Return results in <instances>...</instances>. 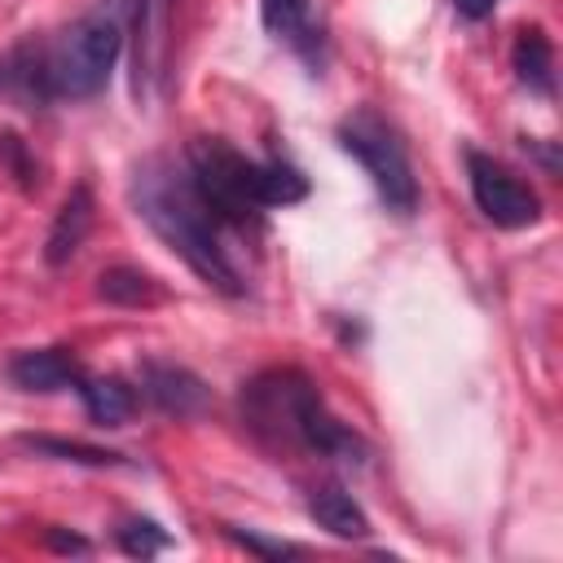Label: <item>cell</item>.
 I'll return each mask as SVG.
<instances>
[{
  "label": "cell",
  "mask_w": 563,
  "mask_h": 563,
  "mask_svg": "<svg viewBox=\"0 0 563 563\" xmlns=\"http://www.w3.org/2000/svg\"><path fill=\"white\" fill-rule=\"evenodd\" d=\"M260 22L273 40L290 44L295 53H303L308 62H317V44H321V26L312 18V0H260Z\"/></svg>",
  "instance_id": "cell-11"
},
{
  "label": "cell",
  "mask_w": 563,
  "mask_h": 563,
  "mask_svg": "<svg viewBox=\"0 0 563 563\" xmlns=\"http://www.w3.org/2000/svg\"><path fill=\"white\" fill-rule=\"evenodd\" d=\"M97 295L106 303H119V308H141V303H158V282L132 264H114L97 277Z\"/></svg>",
  "instance_id": "cell-15"
},
{
  "label": "cell",
  "mask_w": 563,
  "mask_h": 563,
  "mask_svg": "<svg viewBox=\"0 0 563 563\" xmlns=\"http://www.w3.org/2000/svg\"><path fill=\"white\" fill-rule=\"evenodd\" d=\"M22 449L40 453V457H57V462H75V466H128L123 453L114 449H97V444H84V440H66V435H18Z\"/></svg>",
  "instance_id": "cell-14"
},
{
  "label": "cell",
  "mask_w": 563,
  "mask_h": 563,
  "mask_svg": "<svg viewBox=\"0 0 563 563\" xmlns=\"http://www.w3.org/2000/svg\"><path fill=\"white\" fill-rule=\"evenodd\" d=\"M44 537H48V545H53V550H66V554H88V550H92L84 537H75V532H62V528H48Z\"/></svg>",
  "instance_id": "cell-19"
},
{
  "label": "cell",
  "mask_w": 563,
  "mask_h": 563,
  "mask_svg": "<svg viewBox=\"0 0 563 563\" xmlns=\"http://www.w3.org/2000/svg\"><path fill=\"white\" fill-rule=\"evenodd\" d=\"M334 136H339L343 154H352L365 167L369 185L378 189V198L391 216H413L418 211V176H413L409 150H405L391 119H383L374 106H356L352 114L339 119Z\"/></svg>",
  "instance_id": "cell-4"
},
{
  "label": "cell",
  "mask_w": 563,
  "mask_h": 563,
  "mask_svg": "<svg viewBox=\"0 0 563 563\" xmlns=\"http://www.w3.org/2000/svg\"><path fill=\"white\" fill-rule=\"evenodd\" d=\"M128 198H132V211L154 229V238L185 260V268L207 282L211 290L238 299L246 295V282H242V268L233 264L229 246H224V220L207 207V198L198 194L189 167H176L167 158H145L136 172H132V185H128Z\"/></svg>",
  "instance_id": "cell-1"
},
{
  "label": "cell",
  "mask_w": 563,
  "mask_h": 563,
  "mask_svg": "<svg viewBox=\"0 0 563 563\" xmlns=\"http://www.w3.org/2000/svg\"><path fill=\"white\" fill-rule=\"evenodd\" d=\"M466 22H484L493 9H497V0H449Z\"/></svg>",
  "instance_id": "cell-20"
},
{
  "label": "cell",
  "mask_w": 563,
  "mask_h": 563,
  "mask_svg": "<svg viewBox=\"0 0 563 563\" xmlns=\"http://www.w3.org/2000/svg\"><path fill=\"white\" fill-rule=\"evenodd\" d=\"M510 66H515V79L537 92V97H554V44L541 26H528L519 31L515 40V53H510Z\"/></svg>",
  "instance_id": "cell-12"
},
{
  "label": "cell",
  "mask_w": 563,
  "mask_h": 563,
  "mask_svg": "<svg viewBox=\"0 0 563 563\" xmlns=\"http://www.w3.org/2000/svg\"><path fill=\"white\" fill-rule=\"evenodd\" d=\"M466 180H471V198L484 211V220H493L497 229H528L541 220V198L528 180H519L506 163H497L493 154L466 150Z\"/></svg>",
  "instance_id": "cell-5"
},
{
  "label": "cell",
  "mask_w": 563,
  "mask_h": 563,
  "mask_svg": "<svg viewBox=\"0 0 563 563\" xmlns=\"http://www.w3.org/2000/svg\"><path fill=\"white\" fill-rule=\"evenodd\" d=\"M75 391H79V400L97 427H123L136 413V391L123 378H88L84 374L75 383Z\"/></svg>",
  "instance_id": "cell-13"
},
{
  "label": "cell",
  "mask_w": 563,
  "mask_h": 563,
  "mask_svg": "<svg viewBox=\"0 0 563 563\" xmlns=\"http://www.w3.org/2000/svg\"><path fill=\"white\" fill-rule=\"evenodd\" d=\"M136 383H141V396L167 418H198L211 405L207 383L194 369L176 365V361H154V356L141 361L136 365Z\"/></svg>",
  "instance_id": "cell-7"
},
{
  "label": "cell",
  "mask_w": 563,
  "mask_h": 563,
  "mask_svg": "<svg viewBox=\"0 0 563 563\" xmlns=\"http://www.w3.org/2000/svg\"><path fill=\"white\" fill-rule=\"evenodd\" d=\"M92 211H97L92 189L79 180V185L66 194V202L57 207L53 229H48V238H44V260H48L53 268H62V264H70V260L79 255V246H84V238H88V229H92Z\"/></svg>",
  "instance_id": "cell-9"
},
{
  "label": "cell",
  "mask_w": 563,
  "mask_h": 563,
  "mask_svg": "<svg viewBox=\"0 0 563 563\" xmlns=\"http://www.w3.org/2000/svg\"><path fill=\"white\" fill-rule=\"evenodd\" d=\"M9 378L22 391H66L84 378V365L70 356V347H26L9 361Z\"/></svg>",
  "instance_id": "cell-8"
},
{
  "label": "cell",
  "mask_w": 563,
  "mask_h": 563,
  "mask_svg": "<svg viewBox=\"0 0 563 563\" xmlns=\"http://www.w3.org/2000/svg\"><path fill=\"white\" fill-rule=\"evenodd\" d=\"M0 158L13 167V176H18L22 185H31V180H35V167H31V158H26V150H22V141H18L13 132H4V136H0Z\"/></svg>",
  "instance_id": "cell-18"
},
{
  "label": "cell",
  "mask_w": 563,
  "mask_h": 563,
  "mask_svg": "<svg viewBox=\"0 0 563 563\" xmlns=\"http://www.w3.org/2000/svg\"><path fill=\"white\" fill-rule=\"evenodd\" d=\"M114 541H119L123 554H132V559H150V554H158V550L172 545V532L158 528L154 519H123L119 532H114Z\"/></svg>",
  "instance_id": "cell-16"
},
{
  "label": "cell",
  "mask_w": 563,
  "mask_h": 563,
  "mask_svg": "<svg viewBox=\"0 0 563 563\" xmlns=\"http://www.w3.org/2000/svg\"><path fill=\"white\" fill-rule=\"evenodd\" d=\"M238 545H246L251 554H264V559H290V554H303V545L295 541H273V537H260V532H242V528H224Z\"/></svg>",
  "instance_id": "cell-17"
},
{
  "label": "cell",
  "mask_w": 563,
  "mask_h": 563,
  "mask_svg": "<svg viewBox=\"0 0 563 563\" xmlns=\"http://www.w3.org/2000/svg\"><path fill=\"white\" fill-rule=\"evenodd\" d=\"M128 18H132V0H97L79 22H70L62 31L57 44L44 48L48 62V92L53 101H84L97 97L123 53V35H128Z\"/></svg>",
  "instance_id": "cell-3"
},
{
  "label": "cell",
  "mask_w": 563,
  "mask_h": 563,
  "mask_svg": "<svg viewBox=\"0 0 563 563\" xmlns=\"http://www.w3.org/2000/svg\"><path fill=\"white\" fill-rule=\"evenodd\" d=\"M185 167L207 198V207L229 229H260L268 207H290L308 198V176L282 158H246L220 136H194Z\"/></svg>",
  "instance_id": "cell-2"
},
{
  "label": "cell",
  "mask_w": 563,
  "mask_h": 563,
  "mask_svg": "<svg viewBox=\"0 0 563 563\" xmlns=\"http://www.w3.org/2000/svg\"><path fill=\"white\" fill-rule=\"evenodd\" d=\"M167 22H172V0H132V97L145 110L167 66Z\"/></svg>",
  "instance_id": "cell-6"
},
{
  "label": "cell",
  "mask_w": 563,
  "mask_h": 563,
  "mask_svg": "<svg viewBox=\"0 0 563 563\" xmlns=\"http://www.w3.org/2000/svg\"><path fill=\"white\" fill-rule=\"evenodd\" d=\"M308 519L317 523V528H325L330 537H339V541H361V537H369V519H365V510H361V501L343 488V484H317L312 493H308Z\"/></svg>",
  "instance_id": "cell-10"
}]
</instances>
